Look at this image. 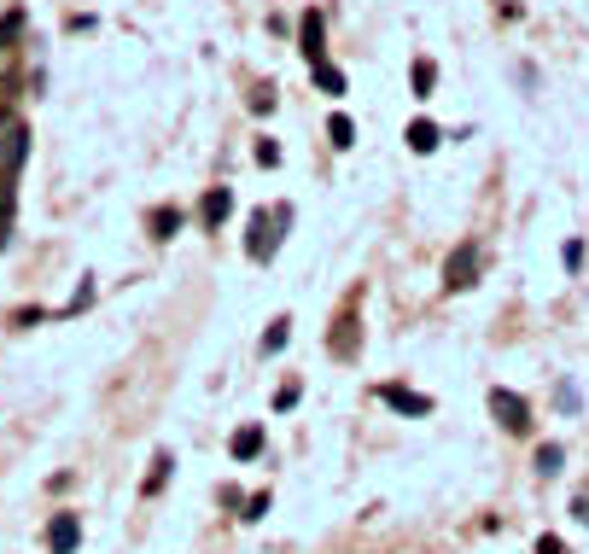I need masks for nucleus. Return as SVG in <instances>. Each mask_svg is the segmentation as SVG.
<instances>
[{"instance_id": "obj_7", "label": "nucleus", "mask_w": 589, "mask_h": 554, "mask_svg": "<svg viewBox=\"0 0 589 554\" xmlns=\"http://www.w3.org/2000/svg\"><path fill=\"white\" fill-rule=\"evenodd\" d=\"M257 450H263V432H257V426H245L240 438H234V455H240V461H251Z\"/></svg>"}, {"instance_id": "obj_12", "label": "nucleus", "mask_w": 589, "mask_h": 554, "mask_svg": "<svg viewBox=\"0 0 589 554\" xmlns=\"http://www.w3.org/2000/svg\"><path fill=\"white\" fill-rule=\"evenodd\" d=\"M315 76H321V88H327V94H345V76H339L333 65H315Z\"/></svg>"}, {"instance_id": "obj_6", "label": "nucleus", "mask_w": 589, "mask_h": 554, "mask_svg": "<svg viewBox=\"0 0 589 554\" xmlns=\"http://www.w3.org/2000/svg\"><path fill=\"white\" fill-rule=\"evenodd\" d=\"M304 53H310V65H321V18H304Z\"/></svg>"}, {"instance_id": "obj_5", "label": "nucleus", "mask_w": 589, "mask_h": 554, "mask_svg": "<svg viewBox=\"0 0 589 554\" xmlns=\"http://www.w3.org/2000/svg\"><path fill=\"white\" fill-rule=\"evenodd\" d=\"M385 403H391V409H426V397H415V391H403V385H385Z\"/></svg>"}, {"instance_id": "obj_11", "label": "nucleus", "mask_w": 589, "mask_h": 554, "mask_svg": "<svg viewBox=\"0 0 589 554\" xmlns=\"http://www.w3.org/2000/svg\"><path fill=\"white\" fill-rule=\"evenodd\" d=\"M222 216H228V193H210V199H205V222H210V228H216Z\"/></svg>"}, {"instance_id": "obj_13", "label": "nucleus", "mask_w": 589, "mask_h": 554, "mask_svg": "<svg viewBox=\"0 0 589 554\" xmlns=\"http://www.w3.org/2000/svg\"><path fill=\"white\" fill-rule=\"evenodd\" d=\"M327 135H333V146H350L356 129H350V117H333V123H327Z\"/></svg>"}, {"instance_id": "obj_16", "label": "nucleus", "mask_w": 589, "mask_h": 554, "mask_svg": "<svg viewBox=\"0 0 589 554\" xmlns=\"http://www.w3.org/2000/svg\"><path fill=\"white\" fill-rule=\"evenodd\" d=\"M286 345V321H275V327H269V339H263V350H280Z\"/></svg>"}, {"instance_id": "obj_8", "label": "nucleus", "mask_w": 589, "mask_h": 554, "mask_svg": "<svg viewBox=\"0 0 589 554\" xmlns=\"http://www.w3.org/2000/svg\"><path fill=\"white\" fill-rule=\"evenodd\" d=\"M409 146H415V152H432V146H438V129H432V123H415V129H409Z\"/></svg>"}, {"instance_id": "obj_1", "label": "nucleus", "mask_w": 589, "mask_h": 554, "mask_svg": "<svg viewBox=\"0 0 589 554\" xmlns=\"http://www.w3.org/2000/svg\"><path fill=\"white\" fill-rule=\"evenodd\" d=\"M24 152H30L24 123H18L12 111H0V170H18V164H24Z\"/></svg>"}, {"instance_id": "obj_14", "label": "nucleus", "mask_w": 589, "mask_h": 554, "mask_svg": "<svg viewBox=\"0 0 589 554\" xmlns=\"http://www.w3.org/2000/svg\"><path fill=\"white\" fill-rule=\"evenodd\" d=\"M415 88H420V100L432 94V65H426V59H420V65H415Z\"/></svg>"}, {"instance_id": "obj_15", "label": "nucleus", "mask_w": 589, "mask_h": 554, "mask_svg": "<svg viewBox=\"0 0 589 554\" xmlns=\"http://www.w3.org/2000/svg\"><path fill=\"white\" fill-rule=\"evenodd\" d=\"M537 467H543V473H555V467H560V450H555V444H549V450H537Z\"/></svg>"}, {"instance_id": "obj_18", "label": "nucleus", "mask_w": 589, "mask_h": 554, "mask_svg": "<svg viewBox=\"0 0 589 554\" xmlns=\"http://www.w3.org/2000/svg\"><path fill=\"white\" fill-rule=\"evenodd\" d=\"M578 520H584V525H589V496H578Z\"/></svg>"}, {"instance_id": "obj_9", "label": "nucleus", "mask_w": 589, "mask_h": 554, "mask_svg": "<svg viewBox=\"0 0 589 554\" xmlns=\"http://www.w3.org/2000/svg\"><path fill=\"white\" fill-rule=\"evenodd\" d=\"M175 228H181V216H175V210H152V234H158V240H170Z\"/></svg>"}, {"instance_id": "obj_19", "label": "nucleus", "mask_w": 589, "mask_h": 554, "mask_svg": "<svg viewBox=\"0 0 589 554\" xmlns=\"http://www.w3.org/2000/svg\"><path fill=\"white\" fill-rule=\"evenodd\" d=\"M0 111H6V94H0Z\"/></svg>"}, {"instance_id": "obj_10", "label": "nucleus", "mask_w": 589, "mask_h": 554, "mask_svg": "<svg viewBox=\"0 0 589 554\" xmlns=\"http://www.w3.org/2000/svg\"><path fill=\"white\" fill-rule=\"evenodd\" d=\"M170 455H158V461H152V479H146V496H152V490H164V479H170Z\"/></svg>"}, {"instance_id": "obj_2", "label": "nucleus", "mask_w": 589, "mask_h": 554, "mask_svg": "<svg viewBox=\"0 0 589 554\" xmlns=\"http://www.w3.org/2000/svg\"><path fill=\"white\" fill-rule=\"evenodd\" d=\"M490 409L502 415V426H508V432H525V426H531V415H525V403L514 397V391H496V397H490Z\"/></svg>"}, {"instance_id": "obj_17", "label": "nucleus", "mask_w": 589, "mask_h": 554, "mask_svg": "<svg viewBox=\"0 0 589 554\" xmlns=\"http://www.w3.org/2000/svg\"><path fill=\"white\" fill-rule=\"evenodd\" d=\"M537 554H560V543H555V537H543V543H537Z\"/></svg>"}, {"instance_id": "obj_4", "label": "nucleus", "mask_w": 589, "mask_h": 554, "mask_svg": "<svg viewBox=\"0 0 589 554\" xmlns=\"http://www.w3.org/2000/svg\"><path fill=\"white\" fill-rule=\"evenodd\" d=\"M76 537H82L76 514H59V520L47 525V543H53V554H70V549H76Z\"/></svg>"}, {"instance_id": "obj_3", "label": "nucleus", "mask_w": 589, "mask_h": 554, "mask_svg": "<svg viewBox=\"0 0 589 554\" xmlns=\"http://www.w3.org/2000/svg\"><path fill=\"white\" fill-rule=\"evenodd\" d=\"M444 275H450V286H473V275H479V245H461Z\"/></svg>"}]
</instances>
